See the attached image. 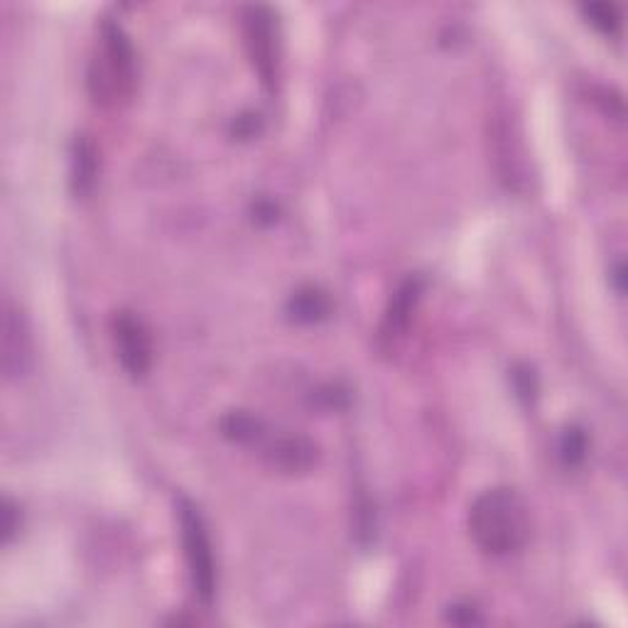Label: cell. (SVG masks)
<instances>
[{"label":"cell","mask_w":628,"mask_h":628,"mask_svg":"<svg viewBox=\"0 0 628 628\" xmlns=\"http://www.w3.org/2000/svg\"><path fill=\"white\" fill-rule=\"evenodd\" d=\"M469 533L481 553L506 557L530 538L528 508L514 488H488L469 508Z\"/></svg>","instance_id":"obj_1"},{"label":"cell","mask_w":628,"mask_h":628,"mask_svg":"<svg viewBox=\"0 0 628 628\" xmlns=\"http://www.w3.org/2000/svg\"><path fill=\"white\" fill-rule=\"evenodd\" d=\"M137 62L131 39L121 25L106 20L101 25L98 52L88 69V88L98 104L118 106L128 101L135 92Z\"/></svg>","instance_id":"obj_2"},{"label":"cell","mask_w":628,"mask_h":628,"mask_svg":"<svg viewBox=\"0 0 628 628\" xmlns=\"http://www.w3.org/2000/svg\"><path fill=\"white\" fill-rule=\"evenodd\" d=\"M177 514H180L184 559L186 567H190L194 594L200 596L202 604H212L216 594V559L209 530H206L200 508H196L192 500L182 498L180 506H177Z\"/></svg>","instance_id":"obj_3"},{"label":"cell","mask_w":628,"mask_h":628,"mask_svg":"<svg viewBox=\"0 0 628 628\" xmlns=\"http://www.w3.org/2000/svg\"><path fill=\"white\" fill-rule=\"evenodd\" d=\"M245 49L265 84H273L278 76V23L268 8H245L243 13Z\"/></svg>","instance_id":"obj_4"},{"label":"cell","mask_w":628,"mask_h":628,"mask_svg":"<svg viewBox=\"0 0 628 628\" xmlns=\"http://www.w3.org/2000/svg\"><path fill=\"white\" fill-rule=\"evenodd\" d=\"M0 359H3V373L8 381H20L33 371L35 343L29 331L27 317L13 302L3 307V334H0Z\"/></svg>","instance_id":"obj_5"},{"label":"cell","mask_w":628,"mask_h":628,"mask_svg":"<svg viewBox=\"0 0 628 628\" xmlns=\"http://www.w3.org/2000/svg\"><path fill=\"white\" fill-rule=\"evenodd\" d=\"M113 347L128 376L143 378L153 366V339L145 324L133 314L121 312L113 317Z\"/></svg>","instance_id":"obj_6"},{"label":"cell","mask_w":628,"mask_h":628,"mask_svg":"<svg viewBox=\"0 0 628 628\" xmlns=\"http://www.w3.org/2000/svg\"><path fill=\"white\" fill-rule=\"evenodd\" d=\"M420 294H422V282L418 278H408L406 282L400 285L392 294V300L386 310V317H383V339H398L402 337V331L408 329L412 312H415L418 302H420Z\"/></svg>","instance_id":"obj_7"},{"label":"cell","mask_w":628,"mask_h":628,"mask_svg":"<svg viewBox=\"0 0 628 628\" xmlns=\"http://www.w3.org/2000/svg\"><path fill=\"white\" fill-rule=\"evenodd\" d=\"M268 459L282 471H307L317 459V447L302 437H282L270 445Z\"/></svg>","instance_id":"obj_8"},{"label":"cell","mask_w":628,"mask_h":628,"mask_svg":"<svg viewBox=\"0 0 628 628\" xmlns=\"http://www.w3.org/2000/svg\"><path fill=\"white\" fill-rule=\"evenodd\" d=\"M288 312L294 322L314 324V322H322V319L329 317L331 302L322 290L304 288V290H298L292 294L290 304H288Z\"/></svg>","instance_id":"obj_9"},{"label":"cell","mask_w":628,"mask_h":628,"mask_svg":"<svg viewBox=\"0 0 628 628\" xmlns=\"http://www.w3.org/2000/svg\"><path fill=\"white\" fill-rule=\"evenodd\" d=\"M96 180V150L92 141H82L74 143V153H72V182L76 194H86L92 190V184Z\"/></svg>","instance_id":"obj_10"},{"label":"cell","mask_w":628,"mask_h":628,"mask_svg":"<svg viewBox=\"0 0 628 628\" xmlns=\"http://www.w3.org/2000/svg\"><path fill=\"white\" fill-rule=\"evenodd\" d=\"M221 432L224 437L233 442H255L263 437V425L258 418L249 415V412H229L221 420Z\"/></svg>","instance_id":"obj_11"},{"label":"cell","mask_w":628,"mask_h":628,"mask_svg":"<svg viewBox=\"0 0 628 628\" xmlns=\"http://www.w3.org/2000/svg\"><path fill=\"white\" fill-rule=\"evenodd\" d=\"M582 15L587 17V23L596 27L599 33L606 37H618L621 35V15H618L616 5L612 3H589L582 8Z\"/></svg>","instance_id":"obj_12"},{"label":"cell","mask_w":628,"mask_h":628,"mask_svg":"<svg viewBox=\"0 0 628 628\" xmlns=\"http://www.w3.org/2000/svg\"><path fill=\"white\" fill-rule=\"evenodd\" d=\"M559 457L565 459V464H579L587 457V435L579 427H567L563 439H559Z\"/></svg>","instance_id":"obj_13"}]
</instances>
